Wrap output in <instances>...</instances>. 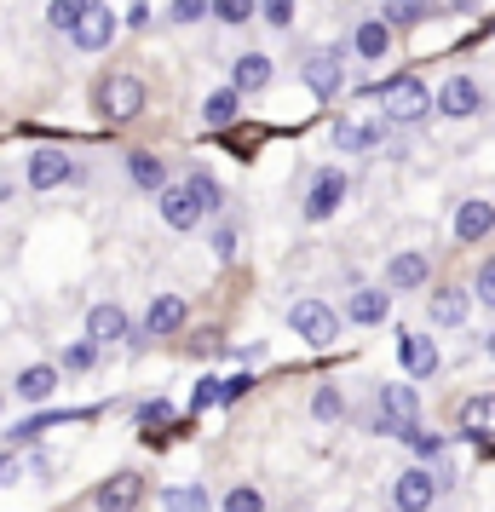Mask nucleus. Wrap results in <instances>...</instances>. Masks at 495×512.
Wrapping results in <instances>:
<instances>
[{"instance_id":"37998d69","label":"nucleus","mask_w":495,"mask_h":512,"mask_svg":"<svg viewBox=\"0 0 495 512\" xmlns=\"http://www.w3.org/2000/svg\"><path fill=\"white\" fill-rule=\"evenodd\" d=\"M213 254H219V259L236 254V231H231V225H213Z\"/></svg>"},{"instance_id":"4468645a","label":"nucleus","mask_w":495,"mask_h":512,"mask_svg":"<svg viewBox=\"0 0 495 512\" xmlns=\"http://www.w3.org/2000/svg\"><path fill=\"white\" fill-rule=\"evenodd\" d=\"M398 363L409 369V380H432L438 374V346L426 334H403L398 340Z\"/></svg>"},{"instance_id":"7ed1b4c3","label":"nucleus","mask_w":495,"mask_h":512,"mask_svg":"<svg viewBox=\"0 0 495 512\" xmlns=\"http://www.w3.org/2000/svg\"><path fill=\"white\" fill-rule=\"evenodd\" d=\"M380 98H386V116L392 121H421L426 110H432V93H426L415 75H392V81L380 87Z\"/></svg>"},{"instance_id":"423d86ee","label":"nucleus","mask_w":495,"mask_h":512,"mask_svg":"<svg viewBox=\"0 0 495 512\" xmlns=\"http://www.w3.org/2000/svg\"><path fill=\"white\" fill-rule=\"evenodd\" d=\"M70 35H75V47L81 52H104L110 41H116V12L98 6V0H87V12H81V24H75Z\"/></svg>"},{"instance_id":"473e14b6","label":"nucleus","mask_w":495,"mask_h":512,"mask_svg":"<svg viewBox=\"0 0 495 512\" xmlns=\"http://www.w3.org/2000/svg\"><path fill=\"white\" fill-rule=\"evenodd\" d=\"M81 12H87V0H52V6H47V24L52 29H75V24H81Z\"/></svg>"},{"instance_id":"ea45409f","label":"nucleus","mask_w":495,"mask_h":512,"mask_svg":"<svg viewBox=\"0 0 495 512\" xmlns=\"http://www.w3.org/2000/svg\"><path fill=\"white\" fill-rule=\"evenodd\" d=\"M248 392H254V374H225V392H219V403H242Z\"/></svg>"},{"instance_id":"f3484780","label":"nucleus","mask_w":495,"mask_h":512,"mask_svg":"<svg viewBox=\"0 0 495 512\" xmlns=\"http://www.w3.org/2000/svg\"><path fill=\"white\" fill-rule=\"evenodd\" d=\"M64 179H75V162L64 150H35L29 156V185L35 190H52V185H64Z\"/></svg>"},{"instance_id":"2eb2a0df","label":"nucleus","mask_w":495,"mask_h":512,"mask_svg":"<svg viewBox=\"0 0 495 512\" xmlns=\"http://www.w3.org/2000/svg\"><path fill=\"white\" fill-rule=\"evenodd\" d=\"M461 438H472V443H490L495 438V392L467 397V403H461Z\"/></svg>"},{"instance_id":"e433bc0d","label":"nucleus","mask_w":495,"mask_h":512,"mask_svg":"<svg viewBox=\"0 0 495 512\" xmlns=\"http://www.w3.org/2000/svg\"><path fill=\"white\" fill-rule=\"evenodd\" d=\"M167 415H173V403H167V397H150V403H139V409H133V420H139V426H162Z\"/></svg>"},{"instance_id":"79ce46f5","label":"nucleus","mask_w":495,"mask_h":512,"mask_svg":"<svg viewBox=\"0 0 495 512\" xmlns=\"http://www.w3.org/2000/svg\"><path fill=\"white\" fill-rule=\"evenodd\" d=\"M478 300L495 305V259H484V265H478Z\"/></svg>"},{"instance_id":"72a5a7b5","label":"nucleus","mask_w":495,"mask_h":512,"mask_svg":"<svg viewBox=\"0 0 495 512\" xmlns=\"http://www.w3.org/2000/svg\"><path fill=\"white\" fill-rule=\"evenodd\" d=\"M64 369H75V374H93V369H98V346H93V340H75V346L64 351Z\"/></svg>"},{"instance_id":"39448f33","label":"nucleus","mask_w":495,"mask_h":512,"mask_svg":"<svg viewBox=\"0 0 495 512\" xmlns=\"http://www.w3.org/2000/svg\"><path fill=\"white\" fill-rule=\"evenodd\" d=\"M139 501H144V478L139 472H116V478H104V484L93 489L98 512H139Z\"/></svg>"},{"instance_id":"393cba45","label":"nucleus","mask_w":495,"mask_h":512,"mask_svg":"<svg viewBox=\"0 0 495 512\" xmlns=\"http://www.w3.org/2000/svg\"><path fill=\"white\" fill-rule=\"evenodd\" d=\"M127 179L144 185V190H167V162L150 156V150H133V156H127Z\"/></svg>"},{"instance_id":"5701e85b","label":"nucleus","mask_w":495,"mask_h":512,"mask_svg":"<svg viewBox=\"0 0 495 512\" xmlns=\"http://www.w3.org/2000/svg\"><path fill=\"white\" fill-rule=\"evenodd\" d=\"M52 392H58V369H52V363H29V369L18 374V397H24V403H47Z\"/></svg>"},{"instance_id":"ddd939ff","label":"nucleus","mask_w":495,"mask_h":512,"mask_svg":"<svg viewBox=\"0 0 495 512\" xmlns=\"http://www.w3.org/2000/svg\"><path fill=\"white\" fill-rule=\"evenodd\" d=\"M162 219L173 231H196L202 225V202L190 196V185H167L162 190Z\"/></svg>"},{"instance_id":"58836bf2","label":"nucleus","mask_w":495,"mask_h":512,"mask_svg":"<svg viewBox=\"0 0 495 512\" xmlns=\"http://www.w3.org/2000/svg\"><path fill=\"white\" fill-rule=\"evenodd\" d=\"M386 18H392V24H421L426 6H421V0H392V6H386Z\"/></svg>"},{"instance_id":"dca6fc26","label":"nucleus","mask_w":495,"mask_h":512,"mask_svg":"<svg viewBox=\"0 0 495 512\" xmlns=\"http://www.w3.org/2000/svg\"><path fill=\"white\" fill-rule=\"evenodd\" d=\"M380 415H392L409 432V426H421V392L415 386H380V403H375Z\"/></svg>"},{"instance_id":"2f4dec72","label":"nucleus","mask_w":495,"mask_h":512,"mask_svg":"<svg viewBox=\"0 0 495 512\" xmlns=\"http://www.w3.org/2000/svg\"><path fill=\"white\" fill-rule=\"evenodd\" d=\"M403 443H409L421 461H438V455H444V438H438V432H426V426H409V432H403Z\"/></svg>"},{"instance_id":"412c9836","label":"nucleus","mask_w":495,"mask_h":512,"mask_svg":"<svg viewBox=\"0 0 495 512\" xmlns=\"http://www.w3.org/2000/svg\"><path fill=\"white\" fill-rule=\"evenodd\" d=\"M231 87L236 93H260V87H271V58L265 52H242L231 70Z\"/></svg>"},{"instance_id":"c03bdc74","label":"nucleus","mask_w":495,"mask_h":512,"mask_svg":"<svg viewBox=\"0 0 495 512\" xmlns=\"http://www.w3.org/2000/svg\"><path fill=\"white\" fill-rule=\"evenodd\" d=\"M18 484V455H0V489Z\"/></svg>"},{"instance_id":"c756f323","label":"nucleus","mask_w":495,"mask_h":512,"mask_svg":"<svg viewBox=\"0 0 495 512\" xmlns=\"http://www.w3.org/2000/svg\"><path fill=\"white\" fill-rule=\"evenodd\" d=\"M311 415H317V420H340V415H346L340 386H317V392H311Z\"/></svg>"},{"instance_id":"0eeeda50","label":"nucleus","mask_w":495,"mask_h":512,"mask_svg":"<svg viewBox=\"0 0 495 512\" xmlns=\"http://www.w3.org/2000/svg\"><path fill=\"white\" fill-rule=\"evenodd\" d=\"M87 340H93V346H104V340H139V328L127 323L121 305H93V311H87Z\"/></svg>"},{"instance_id":"a878e982","label":"nucleus","mask_w":495,"mask_h":512,"mask_svg":"<svg viewBox=\"0 0 495 512\" xmlns=\"http://www.w3.org/2000/svg\"><path fill=\"white\" fill-rule=\"evenodd\" d=\"M236 110H242V93H236V87H219V93H208V104H202V121H208L213 133H225L236 121Z\"/></svg>"},{"instance_id":"1a4fd4ad","label":"nucleus","mask_w":495,"mask_h":512,"mask_svg":"<svg viewBox=\"0 0 495 512\" xmlns=\"http://www.w3.org/2000/svg\"><path fill=\"white\" fill-rule=\"evenodd\" d=\"M340 196H346V173L340 167H323L317 179H311V196H306V219H329L340 208Z\"/></svg>"},{"instance_id":"4be33fe9","label":"nucleus","mask_w":495,"mask_h":512,"mask_svg":"<svg viewBox=\"0 0 495 512\" xmlns=\"http://www.w3.org/2000/svg\"><path fill=\"white\" fill-rule=\"evenodd\" d=\"M386 311H392V294H380V288H357L352 300H346V317L352 323H386Z\"/></svg>"},{"instance_id":"4c0bfd02","label":"nucleus","mask_w":495,"mask_h":512,"mask_svg":"<svg viewBox=\"0 0 495 512\" xmlns=\"http://www.w3.org/2000/svg\"><path fill=\"white\" fill-rule=\"evenodd\" d=\"M260 12H265V24H271V29L294 24V0H260Z\"/></svg>"},{"instance_id":"f8f14e48","label":"nucleus","mask_w":495,"mask_h":512,"mask_svg":"<svg viewBox=\"0 0 495 512\" xmlns=\"http://www.w3.org/2000/svg\"><path fill=\"white\" fill-rule=\"evenodd\" d=\"M472 311V294L467 288H438L432 300H426V317H432V328H461Z\"/></svg>"},{"instance_id":"f257e3e1","label":"nucleus","mask_w":495,"mask_h":512,"mask_svg":"<svg viewBox=\"0 0 495 512\" xmlns=\"http://www.w3.org/2000/svg\"><path fill=\"white\" fill-rule=\"evenodd\" d=\"M288 328H294L306 346H317V351L340 340V317H334L323 300H294V305H288Z\"/></svg>"},{"instance_id":"bb28decb","label":"nucleus","mask_w":495,"mask_h":512,"mask_svg":"<svg viewBox=\"0 0 495 512\" xmlns=\"http://www.w3.org/2000/svg\"><path fill=\"white\" fill-rule=\"evenodd\" d=\"M213 507V495L202 484H173V489H162V512H208Z\"/></svg>"},{"instance_id":"b1692460","label":"nucleus","mask_w":495,"mask_h":512,"mask_svg":"<svg viewBox=\"0 0 495 512\" xmlns=\"http://www.w3.org/2000/svg\"><path fill=\"white\" fill-rule=\"evenodd\" d=\"M352 47H357V58H386V47H392V29H386V18H363L357 24V35H352Z\"/></svg>"},{"instance_id":"a211bd4d","label":"nucleus","mask_w":495,"mask_h":512,"mask_svg":"<svg viewBox=\"0 0 495 512\" xmlns=\"http://www.w3.org/2000/svg\"><path fill=\"white\" fill-rule=\"evenodd\" d=\"M64 420H98V409H47V415H29L12 426V443H35L47 426H64Z\"/></svg>"},{"instance_id":"a19ab883","label":"nucleus","mask_w":495,"mask_h":512,"mask_svg":"<svg viewBox=\"0 0 495 512\" xmlns=\"http://www.w3.org/2000/svg\"><path fill=\"white\" fill-rule=\"evenodd\" d=\"M213 0H173V24H196Z\"/></svg>"},{"instance_id":"9b49d317","label":"nucleus","mask_w":495,"mask_h":512,"mask_svg":"<svg viewBox=\"0 0 495 512\" xmlns=\"http://www.w3.org/2000/svg\"><path fill=\"white\" fill-rule=\"evenodd\" d=\"M185 300H179V294H156V305H150V311H144V334H156V340H173V334H179V328H185Z\"/></svg>"},{"instance_id":"c9c22d12","label":"nucleus","mask_w":495,"mask_h":512,"mask_svg":"<svg viewBox=\"0 0 495 512\" xmlns=\"http://www.w3.org/2000/svg\"><path fill=\"white\" fill-rule=\"evenodd\" d=\"M213 18L219 24H248L254 18V0H213Z\"/></svg>"},{"instance_id":"7c9ffc66","label":"nucleus","mask_w":495,"mask_h":512,"mask_svg":"<svg viewBox=\"0 0 495 512\" xmlns=\"http://www.w3.org/2000/svg\"><path fill=\"white\" fill-rule=\"evenodd\" d=\"M225 512H265V495L254 484H236V489H225V501H219Z\"/></svg>"},{"instance_id":"a18cd8bd","label":"nucleus","mask_w":495,"mask_h":512,"mask_svg":"<svg viewBox=\"0 0 495 512\" xmlns=\"http://www.w3.org/2000/svg\"><path fill=\"white\" fill-rule=\"evenodd\" d=\"M127 24H133V29L150 24V6H144V0H133V6H127Z\"/></svg>"},{"instance_id":"cd10ccee","label":"nucleus","mask_w":495,"mask_h":512,"mask_svg":"<svg viewBox=\"0 0 495 512\" xmlns=\"http://www.w3.org/2000/svg\"><path fill=\"white\" fill-rule=\"evenodd\" d=\"M185 185H190V196L202 202V213H219V208H225V190L213 185V173H190Z\"/></svg>"},{"instance_id":"9d476101","label":"nucleus","mask_w":495,"mask_h":512,"mask_svg":"<svg viewBox=\"0 0 495 512\" xmlns=\"http://www.w3.org/2000/svg\"><path fill=\"white\" fill-rule=\"evenodd\" d=\"M340 81H346V70H340V52L334 47H323V52H311L306 58V87L317 98H334L340 93Z\"/></svg>"},{"instance_id":"49530a36","label":"nucleus","mask_w":495,"mask_h":512,"mask_svg":"<svg viewBox=\"0 0 495 512\" xmlns=\"http://www.w3.org/2000/svg\"><path fill=\"white\" fill-rule=\"evenodd\" d=\"M490 357H495V334H490Z\"/></svg>"},{"instance_id":"20e7f679","label":"nucleus","mask_w":495,"mask_h":512,"mask_svg":"<svg viewBox=\"0 0 495 512\" xmlns=\"http://www.w3.org/2000/svg\"><path fill=\"white\" fill-rule=\"evenodd\" d=\"M438 501V478H432V466H409L398 472V484H392V507L398 512H426Z\"/></svg>"},{"instance_id":"c85d7f7f","label":"nucleus","mask_w":495,"mask_h":512,"mask_svg":"<svg viewBox=\"0 0 495 512\" xmlns=\"http://www.w3.org/2000/svg\"><path fill=\"white\" fill-rule=\"evenodd\" d=\"M375 139H380V127H357V121H340V127H334V144H340V150H369Z\"/></svg>"},{"instance_id":"f03ea898","label":"nucleus","mask_w":495,"mask_h":512,"mask_svg":"<svg viewBox=\"0 0 495 512\" xmlns=\"http://www.w3.org/2000/svg\"><path fill=\"white\" fill-rule=\"evenodd\" d=\"M98 110L110 121L144 116V81L139 75H104V81H98Z\"/></svg>"},{"instance_id":"6e6552de","label":"nucleus","mask_w":495,"mask_h":512,"mask_svg":"<svg viewBox=\"0 0 495 512\" xmlns=\"http://www.w3.org/2000/svg\"><path fill=\"white\" fill-rule=\"evenodd\" d=\"M438 110H444V116H478V110H484V93H478V81H472V75H449L444 81V93H438Z\"/></svg>"},{"instance_id":"6ab92c4d","label":"nucleus","mask_w":495,"mask_h":512,"mask_svg":"<svg viewBox=\"0 0 495 512\" xmlns=\"http://www.w3.org/2000/svg\"><path fill=\"white\" fill-rule=\"evenodd\" d=\"M490 231H495L490 202H461V213H455V242H484Z\"/></svg>"},{"instance_id":"aec40b11","label":"nucleus","mask_w":495,"mask_h":512,"mask_svg":"<svg viewBox=\"0 0 495 512\" xmlns=\"http://www.w3.org/2000/svg\"><path fill=\"white\" fill-rule=\"evenodd\" d=\"M426 277H432V259H426V254H398L392 265H386V288H398V294L421 288Z\"/></svg>"},{"instance_id":"f704fd0d","label":"nucleus","mask_w":495,"mask_h":512,"mask_svg":"<svg viewBox=\"0 0 495 512\" xmlns=\"http://www.w3.org/2000/svg\"><path fill=\"white\" fill-rule=\"evenodd\" d=\"M219 392H225V380H219V374H202V380H196V397H190V415L213 409V403H219Z\"/></svg>"}]
</instances>
